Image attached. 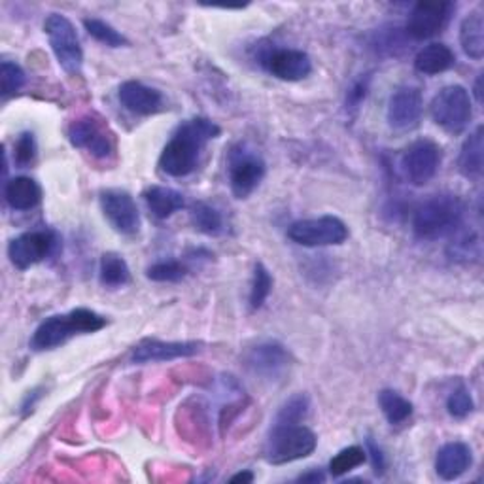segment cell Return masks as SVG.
I'll return each instance as SVG.
<instances>
[{
	"label": "cell",
	"mask_w": 484,
	"mask_h": 484,
	"mask_svg": "<svg viewBox=\"0 0 484 484\" xmlns=\"http://www.w3.org/2000/svg\"><path fill=\"white\" fill-rule=\"evenodd\" d=\"M432 120L450 134H460L473 118L471 95L464 86L443 88L429 104Z\"/></svg>",
	"instance_id": "5b68a950"
},
{
	"label": "cell",
	"mask_w": 484,
	"mask_h": 484,
	"mask_svg": "<svg viewBox=\"0 0 484 484\" xmlns=\"http://www.w3.org/2000/svg\"><path fill=\"white\" fill-rule=\"evenodd\" d=\"M0 86H3V97L8 99L21 91L25 86V72L17 63L3 61L0 65Z\"/></svg>",
	"instance_id": "d6a6232c"
},
{
	"label": "cell",
	"mask_w": 484,
	"mask_h": 484,
	"mask_svg": "<svg viewBox=\"0 0 484 484\" xmlns=\"http://www.w3.org/2000/svg\"><path fill=\"white\" fill-rule=\"evenodd\" d=\"M309 407H310L309 397L305 394H295L280 407L275 422H279V424H301L309 415Z\"/></svg>",
	"instance_id": "1f68e13d"
},
{
	"label": "cell",
	"mask_w": 484,
	"mask_h": 484,
	"mask_svg": "<svg viewBox=\"0 0 484 484\" xmlns=\"http://www.w3.org/2000/svg\"><path fill=\"white\" fill-rule=\"evenodd\" d=\"M379 407L392 426H399L413 416V403L390 388L379 394Z\"/></svg>",
	"instance_id": "484cf974"
},
{
	"label": "cell",
	"mask_w": 484,
	"mask_h": 484,
	"mask_svg": "<svg viewBox=\"0 0 484 484\" xmlns=\"http://www.w3.org/2000/svg\"><path fill=\"white\" fill-rule=\"evenodd\" d=\"M38 392H40V390H33V392L26 394V397H25V401H23V405H21V409H23V416H26L29 413H33V409H35V405H37V401L40 399V394H38Z\"/></svg>",
	"instance_id": "f35d334b"
},
{
	"label": "cell",
	"mask_w": 484,
	"mask_h": 484,
	"mask_svg": "<svg viewBox=\"0 0 484 484\" xmlns=\"http://www.w3.org/2000/svg\"><path fill=\"white\" fill-rule=\"evenodd\" d=\"M482 159H484V139H482V125H479L466 139L460 150L458 171L462 173V176L477 180L482 174Z\"/></svg>",
	"instance_id": "603a6c76"
},
{
	"label": "cell",
	"mask_w": 484,
	"mask_h": 484,
	"mask_svg": "<svg viewBox=\"0 0 484 484\" xmlns=\"http://www.w3.org/2000/svg\"><path fill=\"white\" fill-rule=\"evenodd\" d=\"M291 354L279 341H261L254 344L245 356L247 369L265 383H279L291 369Z\"/></svg>",
	"instance_id": "ba28073f"
},
{
	"label": "cell",
	"mask_w": 484,
	"mask_h": 484,
	"mask_svg": "<svg viewBox=\"0 0 484 484\" xmlns=\"http://www.w3.org/2000/svg\"><path fill=\"white\" fill-rule=\"evenodd\" d=\"M44 33L47 35L49 46L56 53L59 65L68 74H79L84 65V51L79 46L78 33L68 17L61 14H51L44 21Z\"/></svg>",
	"instance_id": "8992f818"
},
{
	"label": "cell",
	"mask_w": 484,
	"mask_h": 484,
	"mask_svg": "<svg viewBox=\"0 0 484 484\" xmlns=\"http://www.w3.org/2000/svg\"><path fill=\"white\" fill-rule=\"evenodd\" d=\"M460 44L469 59L480 61L484 58V17L480 12H471L462 21Z\"/></svg>",
	"instance_id": "cb8c5ba5"
},
{
	"label": "cell",
	"mask_w": 484,
	"mask_h": 484,
	"mask_svg": "<svg viewBox=\"0 0 484 484\" xmlns=\"http://www.w3.org/2000/svg\"><path fill=\"white\" fill-rule=\"evenodd\" d=\"M263 67L268 74L282 79V82H301L312 72V61L309 53L301 49H275L265 56Z\"/></svg>",
	"instance_id": "e0dca14e"
},
{
	"label": "cell",
	"mask_w": 484,
	"mask_h": 484,
	"mask_svg": "<svg viewBox=\"0 0 484 484\" xmlns=\"http://www.w3.org/2000/svg\"><path fill=\"white\" fill-rule=\"evenodd\" d=\"M5 197L14 210H31L42 201V187L35 178L16 176L6 182Z\"/></svg>",
	"instance_id": "44dd1931"
},
{
	"label": "cell",
	"mask_w": 484,
	"mask_h": 484,
	"mask_svg": "<svg viewBox=\"0 0 484 484\" xmlns=\"http://www.w3.org/2000/svg\"><path fill=\"white\" fill-rule=\"evenodd\" d=\"M37 157V141L33 132H21L14 144V161L16 165L25 169L29 167Z\"/></svg>",
	"instance_id": "836d02e7"
},
{
	"label": "cell",
	"mask_w": 484,
	"mask_h": 484,
	"mask_svg": "<svg viewBox=\"0 0 484 484\" xmlns=\"http://www.w3.org/2000/svg\"><path fill=\"white\" fill-rule=\"evenodd\" d=\"M367 462V452L363 447L352 445L348 448H342L335 458L330 462V473L333 477H342L346 473H351L352 469L363 466Z\"/></svg>",
	"instance_id": "83f0119b"
},
{
	"label": "cell",
	"mask_w": 484,
	"mask_h": 484,
	"mask_svg": "<svg viewBox=\"0 0 484 484\" xmlns=\"http://www.w3.org/2000/svg\"><path fill=\"white\" fill-rule=\"evenodd\" d=\"M318 437L310 427L301 424L275 422L265 443V460L282 466L295 460H303L316 450Z\"/></svg>",
	"instance_id": "277c9868"
},
{
	"label": "cell",
	"mask_w": 484,
	"mask_h": 484,
	"mask_svg": "<svg viewBox=\"0 0 484 484\" xmlns=\"http://www.w3.org/2000/svg\"><path fill=\"white\" fill-rule=\"evenodd\" d=\"M424 114V99L418 88H399L388 100V123L395 131H413Z\"/></svg>",
	"instance_id": "9a60e30c"
},
{
	"label": "cell",
	"mask_w": 484,
	"mask_h": 484,
	"mask_svg": "<svg viewBox=\"0 0 484 484\" xmlns=\"http://www.w3.org/2000/svg\"><path fill=\"white\" fill-rule=\"evenodd\" d=\"M99 279H100V284L106 288H121L129 284L131 271H129L127 261L120 254H114V252L104 254L99 265Z\"/></svg>",
	"instance_id": "d4e9b609"
},
{
	"label": "cell",
	"mask_w": 484,
	"mask_h": 484,
	"mask_svg": "<svg viewBox=\"0 0 484 484\" xmlns=\"http://www.w3.org/2000/svg\"><path fill=\"white\" fill-rule=\"evenodd\" d=\"M265 161L248 144H237L229 153V187L237 199H247L256 192L265 176Z\"/></svg>",
	"instance_id": "52a82bcc"
},
{
	"label": "cell",
	"mask_w": 484,
	"mask_h": 484,
	"mask_svg": "<svg viewBox=\"0 0 484 484\" xmlns=\"http://www.w3.org/2000/svg\"><path fill=\"white\" fill-rule=\"evenodd\" d=\"M273 289V277L267 271L263 263H256L254 267V277H252V288H250V307L254 310L261 309L267 301L268 295Z\"/></svg>",
	"instance_id": "4dcf8cb0"
},
{
	"label": "cell",
	"mask_w": 484,
	"mask_h": 484,
	"mask_svg": "<svg viewBox=\"0 0 484 484\" xmlns=\"http://www.w3.org/2000/svg\"><path fill=\"white\" fill-rule=\"evenodd\" d=\"M84 26L86 31L95 38L99 40L100 44L109 46V47H121V46H129V40L118 33L112 25H109L102 19H97V17H88L84 19Z\"/></svg>",
	"instance_id": "f546056e"
},
{
	"label": "cell",
	"mask_w": 484,
	"mask_h": 484,
	"mask_svg": "<svg viewBox=\"0 0 484 484\" xmlns=\"http://www.w3.org/2000/svg\"><path fill=\"white\" fill-rule=\"evenodd\" d=\"M473 464L471 447L462 441H452L439 448L436 456V471L443 480L460 479Z\"/></svg>",
	"instance_id": "d6986e66"
},
{
	"label": "cell",
	"mask_w": 484,
	"mask_h": 484,
	"mask_svg": "<svg viewBox=\"0 0 484 484\" xmlns=\"http://www.w3.org/2000/svg\"><path fill=\"white\" fill-rule=\"evenodd\" d=\"M298 480H300V482H312V484H318V482H324V480H326V475H324V471H320V469H310L309 473H303Z\"/></svg>",
	"instance_id": "ab89813d"
},
{
	"label": "cell",
	"mask_w": 484,
	"mask_h": 484,
	"mask_svg": "<svg viewBox=\"0 0 484 484\" xmlns=\"http://www.w3.org/2000/svg\"><path fill=\"white\" fill-rule=\"evenodd\" d=\"M190 273L185 263L178 259H167V261H157L152 267H148L146 277L153 282H180Z\"/></svg>",
	"instance_id": "f1b7e54d"
},
{
	"label": "cell",
	"mask_w": 484,
	"mask_h": 484,
	"mask_svg": "<svg viewBox=\"0 0 484 484\" xmlns=\"http://www.w3.org/2000/svg\"><path fill=\"white\" fill-rule=\"evenodd\" d=\"M473 399L471 394L468 392V388L460 386L456 388L454 392H450L448 399H447V411L450 416L454 418H466L473 413Z\"/></svg>",
	"instance_id": "e575fe53"
},
{
	"label": "cell",
	"mask_w": 484,
	"mask_h": 484,
	"mask_svg": "<svg viewBox=\"0 0 484 484\" xmlns=\"http://www.w3.org/2000/svg\"><path fill=\"white\" fill-rule=\"evenodd\" d=\"M201 351L199 342L192 341H159L144 339L132 348V363H153V362H171L178 358H190Z\"/></svg>",
	"instance_id": "2e32d148"
},
{
	"label": "cell",
	"mask_w": 484,
	"mask_h": 484,
	"mask_svg": "<svg viewBox=\"0 0 484 484\" xmlns=\"http://www.w3.org/2000/svg\"><path fill=\"white\" fill-rule=\"evenodd\" d=\"M106 326V318L89 309H74L67 314L46 318L31 337V348L37 352L53 351L76 335L100 331Z\"/></svg>",
	"instance_id": "7a4b0ae2"
},
{
	"label": "cell",
	"mask_w": 484,
	"mask_h": 484,
	"mask_svg": "<svg viewBox=\"0 0 484 484\" xmlns=\"http://www.w3.org/2000/svg\"><path fill=\"white\" fill-rule=\"evenodd\" d=\"M443 161V150L437 142L429 139L415 141L401 157V167L405 178L413 185H424L432 180Z\"/></svg>",
	"instance_id": "30bf717a"
},
{
	"label": "cell",
	"mask_w": 484,
	"mask_h": 484,
	"mask_svg": "<svg viewBox=\"0 0 484 484\" xmlns=\"http://www.w3.org/2000/svg\"><path fill=\"white\" fill-rule=\"evenodd\" d=\"M479 256V238L471 237L469 233H464L460 238L452 242V258L456 259H469V256Z\"/></svg>",
	"instance_id": "d590c367"
},
{
	"label": "cell",
	"mask_w": 484,
	"mask_h": 484,
	"mask_svg": "<svg viewBox=\"0 0 484 484\" xmlns=\"http://www.w3.org/2000/svg\"><path fill=\"white\" fill-rule=\"evenodd\" d=\"M466 205L456 195H436L424 201L413 216V231L420 240H437L454 235L464 222Z\"/></svg>",
	"instance_id": "3957f363"
},
{
	"label": "cell",
	"mask_w": 484,
	"mask_h": 484,
	"mask_svg": "<svg viewBox=\"0 0 484 484\" xmlns=\"http://www.w3.org/2000/svg\"><path fill=\"white\" fill-rule=\"evenodd\" d=\"M68 141L74 148L88 150L93 157L106 159L114 152L112 134L95 116H82L70 123Z\"/></svg>",
	"instance_id": "4fadbf2b"
},
{
	"label": "cell",
	"mask_w": 484,
	"mask_h": 484,
	"mask_svg": "<svg viewBox=\"0 0 484 484\" xmlns=\"http://www.w3.org/2000/svg\"><path fill=\"white\" fill-rule=\"evenodd\" d=\"M192 222L195 229L205 235H220L224 229V218L220 210L208 203H195L192 206Z\"/></svg>",
	"instance_id": "4316f807"
},
{
	"label": "cell",
	"mask_w": 484,
	"mask_h": 484,
	"mask_svg": "<svg viewBox=\"0 0 484 484\" xmlns=\"http://www.w3.org/2000/svg\"><path fill=\"white\" fill-rule=\"evenodd\" d=\"M367 91H369V76L360 78L358 82L352 86V89L348 91V95H346V109H351V110L360 109V104L367 97Z\"/></svg>",
	"instance_id": "8d00e7d4"
},
{
	"label": "cell",
	"mask_w": 484,
	"mask_h": 484,
	"mask_svg": "<svg viewBox=\"0 0 484 484\" xmlns=\"http://www.w3.org/2000/svg\"><path fill=\"white\" fill-rule=\"evenodd\" d=\"M454 5L441 0V3H418L413 6L405 31L413 40H427L439 35L450 21Z\"/></svg>",
	"instance_id": "7c38bea8"
},
{
	"label": "cell",
	"mask_w": 484,
	"mask_h": 484,
	"mask_svg": "<svg viewBox=\"0 0 484 484\" xmlns=\"http://www.w3.org/2000/svg\"><path fill=\"white\" fill-rule=\"evenodd\" d=\"M288 237L295 245L307 248L339 247L348 238V227L337 216H320L291 224Z\"/></svg>",
	"instance_id": "9c48e42d"
},
{
	"label": "cell",
	"mask_w": 484,
	"mask_h": 484,
	"mask_svg": "<svg viewBox=\"0 0 484 484\" xmlns=\"http://www.w3.org/2000/svg\"><path fill=\"white\" fill-rule=\"evenodd\" d=\"M118 97L123 109L137 116H152L163 106V95L142 82H137V79L123 82L120 86Z\"/></svg>",
	"instance_id": "ac0fdd59"
},
{
	"label": "cell",
	"mask_w": 484,
	"mask_h": 484,
	"mask_svg": "<svg viewBox=\"0 0 484 484\" xmlns=\"http://www.w3.org/2000/svg\"><path fill=\"white\" fill-rule=\"evenodd\" d=\"M231 482H254V473L252 471H240V473H237V475H233L231 479H229Z\"/></svg>",
	"instance_id": "60d3db41"
},
{
	"label": "cell",
	"mask_w": 484,
	"mask_h": 484,
	"mask_svg": "<svg viewBox=\"0 0 484 484\" xmlns=\"http://www.w3.org/2000/svg\"><path fill=\"white\" fill-rule=\"evenodd\" d=\"M365 452L371 456V462H373V468H374V473L376 475H384L386 471V456L383 454V448L376 447V443L367 437V448Z\"/></svg>",
	"instance_id": "74e56055"
},
{
	"label": "cell",
	"mask_w": 484,
	"mask_h": 484,
	"mask_svg": "<svg viewBox=\"0 0 484 484\" xmlns=\"http://www.w3.org/2000/svg\"><path fill=\"white\" fill-rule=\"evenodd\" d=\"M56 233L49 229L26 231L10 242L8 258L14 267H17L19 271H25V268H31L33 265L49 258L53 250H56Z\"/></svg>",
	"instance_id": "8fae6325"
},
{
	"label": "cell",
	"mask_w": 484,
	"mask_h": 484,
	"mask_svg": "<svg viewBox=\"0 0 484 484\" xmlns=\"http://www.w3.org/2000/svg\"><path fill=\"white\" fill-rule=\"evenodd\" d=\"M475 99H477V102H480V78L477 79V84H475Z\"/></svg>",
	"instance_id": "b9f144b4"
},
{
	"label": "cell",
	"mask_w": 484,
	"mask_h": 484,
	"mask_svg": "<svg viewBox=\"0 0 484 484\" xmlns=\"http://www.w3.org/2000/svg\"><path fill=\"white\" fill-rule=\"evenodd\" d=\"M100 208L104 218L121 235H134L141 229V214L132 195L125 190L100 192Z\"/></svg>",
	"instance_id": "5bb4252c"
},
{
	"label": "cell",
	"mask_w": 484,
	"mask_h": 484,
	"mask_svg": "<svg viewBox=\"0 0 484 484\" xmlns=\"http://www.w3.org/2000/svg\"><path fill=\"white\" fill-rule=\"evenodd\" d=\"M456 63L454 51L441 42H432L424 46L415 58V68L420 74L426 76H437L441 72H447Z\"/></svg>",
	"instance_id": "ffe728a7"
},
{
	"label": "cell",
	"mask_w": 484,
	"mask_h": 484,
	"mask_svg": "<svg viewBox=\"0 0 484 484\" xmlns=\"http://www.w3.org/2000/svg\"><path fill=\"white\" fill-rule=\"evenodd\" d=\"M144 201L148 210L153 214L157 220H167L174 212L185 206V199L180 192L165 185H152L144 192Z\"/></svg>",
	"instance_id": "7402d4cb"
},
{
	"label": "cell",
	"mask_w": 484,
	"mask_h": 484,
	"mask_svg": "<svg viewBox=\"0 0 484 484\" xmlns=\"http://www.w3.org/2000/svg\"><path fill=\"white\" fill-rule=\"evenodd\" d=\"M220 127L206 118L184 121L178 125L163 152H161L159 169L173 178L192 174L199 165V157L205 146L220 137Z\"/></svg>",
	"instance_id": "6da1fadb"
}]
</instances>
